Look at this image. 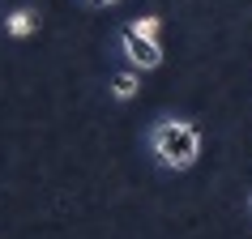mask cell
Here are the masks:
<instances>
[{
  "label": "cell",
  "mask_w": 252,
  "mask_h": 239,
  "mask_svg": "<svg viewBox=\"0 0 252 239\" xmlns=\"http://www.w3.org/2000/svg\"><path fill=\"white\" fill-rule=\"evenodd\" d=\"M137 30H141L146 39H154V43H158V30H162V22H158V17H141V22H137Z\"/></svg>",
  "instance_id": "obj_5"
},
{
  "label": "cell",
  "mask_w": 252,
  "mask_h": 239,
  "mask_svg": "<svg viewBox=\"0 0 252 239\" xmlns=\"http://www.w3.org/2000/svg\"><path fill=\"white\" fill-rule=\"evenodd\" d=\"M150 149H154L158 167L188 171L201 158V133H197V124H188V120H158L150 128Z\"/></svg>",
  "instance_id": "obj_1"
},
{
  "label": "cell",
  "mask_w": 252,
  "mask_h": 239,
  "mask_svg": "<svg viewBox=\"0 0 252 239\" xmlns=\"http://www.w3.org/2000/svg\"><path fill=\"white\" fill-rule=\"evenodd\" d=\"M137 90H141V77H137V73H116V81H111V94H116L120 103L137 98Z\"/></svg>",
  "instance_id": "obj_4"
},
{
  "label": "cell",
  "mask_w": 252,
  "mask_h": 239,
  "mask_svg": "<svg viewBox=\"0 0 252 239\" xmlns=\"http://www.w3.org/2000/svg\"><path fill=\"white\" fill-rule=\"evenodd\" d=\"M120 47H124V56H128V64L141 68V73H150V68L162 64V47L154 39H146L137 26H124V30H120Z\"/></svg>",
  "instance_id": "obj_2"
},
{
  "label": "cell",
  "mask_w": 252,
  "mask_h": 239,
  "mask_svg": "<svg viewBox=\"0 0 252 239\" xmlns=\"http://www.w3.org/2000/svg\"><path fill=\"white\" fill-rule=\"evenodd\" d=\"M4 30H9L13 39H26V34L39 30V13H34V9H13V13L4 17Z\"/></svg>",
  "instance_id": "obj_3"
},
{
  "label": "cell",
  "mask_w": 252,
  "mask_h": 239,
  "mask_svg": "<svg viewBox=\"0 0 252 239\" xmlns=\"http://www.w3.org/2000/svg\"><path fill=\"white\" fill-rule=\"evenodd\" d=\"M248 209H252V197H248Z\"/></svg>",
  "instance_id": "obj_7"
},
{
  "label": "cell",
  "mask_w": 252,
  "mask_h": 239,
  "mask_svg": "<svg viewBox=\"0 0 252 239\" xmlns=\"http://www.w3.org/2000/svg\"><path fill=\"white\" fill-rule=\"evenodd\" d=\"M94 9H111V4H120V0H90Z\"/></svg>",
  "instance_id": "obj_6"
}]
</instances>
